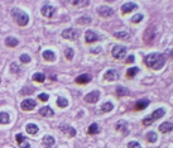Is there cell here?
Listing matches in <instances>:
<instances>
[{"instance_id": "obj_1", "label": "cell", "mask_w": 173, "mask_h": 148, "mask_svg": "<svg viewBox=\"0 0 173 148\" xmlns=\"http://www.w3.org/2000/svg\"><path fill=\"white\" fill-rule=\"evenodd\" d=\"M144 63L153 70H160L166 63V58L162 53H150L144 58Z\"/></svg>"}, {"instance_id": "obj_2", "label": "cell", "mask_w": 173, "mask_h": 148, "mask_svg": "<svg viewBox=\"0 0 173 148\" xmlns=\"http://www.w3.org/2000/svg\"><path fill=\"white\" fill-rule=\"evenodd\" d=\"M11 14H13V18L15 19V22L18 23L19 25L24 27L28 24L29 17H28V14L24 13V11L19 10V9H13V10H11Z\"/></svg>"}, {"instance_id": "obj_3", "label": "cell", "mask_w": 173, "mask_h": 148, "mask_svg": "<svg viewBox=\"0 0 173 148\" xmlns=\"http://www.w3.org/2000/svg\"><path fill=\"white\" fill-rule=\"evenodd\" d=\"M166 114V111H164V109L162 108H159V109H157V110H154L153 113H152L149 117H146L143 119V125H150V124H153L154 120H157V119H160V118L163 117V115Z\"/></svg>"}, {"instance_id": "obj_4", "label": "cell", "mask_w": 173, "mask_h": 148, "mask_svg": "<svg viewBox=\"0 0 173 148\" xmlns=\"http://www.w3.org/2000/svg\"><path fill=\"white\" fill-rule=\"evenodd\" d=\"M113 57L116 58V60H121V58L125 57V55H127V48H125L124 46H120V44H118V46H115L113 48Z\"/></svg>"}, {"instance_id": "obj_5", "label": "cell", "mask_w": 173, "mask_h": 148, "mask_svg": "<svg viewBox=\"0 0 173 148\" xmlns=\"http://www.w3.org/2000/svg\"><path fill=\"white\" fill-rule=\"evenodd\" d=\"M62 37L64 39H68V41H75L76 38L78 37V31L73 28H67L62 32Z\"/></svg>"}, {"instance_id": "obj_6", "label": "cell", "mask_w": 173, "mask_h": 148, "mask_svg": "<svg viewBox=\"0 0 173 148\" xmlns=\"http://www.w3.org/2000/svg\"><path fill=\"white\" fill-rule=\"evenodd\" d=\"M99 99H100V93H99L97 90H93L91 93H89L86 96L84 97V100L86 103H90V104H95L96 101H99Z\"/></svg>"}, {"instance_id": "obj_7", "label": "cell", "mask_w": 173, "mask_h": 148, "mask_svg": "<svg viewBox=\"0 0 173 148\" xmlns=\"http://www.w3.org/2000/svg\"><path fill=\"white\" fill-rule=\"evenodd\" d=\"M36 105H37V103H36V100H33V99H25V100H23L22 104H20L22 109L25 111L33 110V109L36 108Z\"/></svg>"}, {"instance_id": "obj_8", "label": "cell", "mask_w": 173, "mask_h": 148, "mask_svg": "<svg viewBox=\"0 0 173 148\" xmlns=\"http://www.w3.org/2000/svg\"><path fill=\"white\" fill-rule=\"evenodd\" d=\"M40 13H42V15L46 18H52L53 14L56 13V8L52 7V5H44V7L42 8V10H40Z\"/></svg>"}, {"instance_id": "obj_9", "label": "cell", "mask_w": 173, "mask_h": 148, "mask_svg": "<svg viewBox=\"0 0 173 148\" xmlns=\"http://www.w3.org/2000/svg\"><path fill=\"white\" fill-rule=\"evenodd\" d=\"M155 32H154V28H149V29H146L145 31V34H144V41H145V43H148V44H152L153 43V41H154V38H155Z\"/></svg>"}, {"instance_id": "obj_10", "label": "cell", "mask_w": 173, "mask_h": 148, "mask_svg": "<svg viewBox=\"0 0 173 148\" xmlns=\"http://www.w3.org/2000/svg\"><path fill=\"white\" fill-rule=\"evenodd\" d=\"M104 79L107 81H115L119 79V72L116 70H107L104 75Z\"/></svg>"}, {"instance_id": "obj_11", "label": "cell", "mask_w": 173, "mask_h": 148, "mask_svg": "<svg viewBox=\"0 0 173 148\" xmlns=\"http://www.w3.org/2000/svg\"><path fill=\"white\" fill-rule=\"evenodd\" d=\"M138 9V5L135 3H125V4L121 5V11L124 14H128V13H131L133 10H137Z\"/></svg>"}, {"instance_id": "obj_12", "label": "cell", "mask_w": 173, "mask_h": 148, "mask_svg": "<svg viewBox=\"0 0 173 148\" xmlns=\"http://www.w3.org/2000/svg\"><path fill=\"white\" fill-rule=\"evenodd\" d=\"M43 147L44 148H57L56 147V141L52 135H44L43 138Z\"/></svg>"}, {"instance_id": "obj_13", "label": "cell", "mask_w": 173, "mask_h": 148, "mask_svg": "<svg viewBox=\"0 0 173 148\" xmlns=\"http://www.w3.org/2000/svg\"><path fill=\"white\" fill-rule=\"evenodd\" d=\"M91 80H92V76L90 75V73H82V75H80L78 77H76L75 81L77 82V84L84 85V84H89Z\"/></svg>"}, {"instance_id": "obj_14", "label": "cell", "mask_w": 173, "mask_h": 148, "mask_svg": "<svg viewBox=\"0 0 173 148\" xmlns=\"http://www.w3.org/2000/svg\"><path fill=\"white\" fill-rule=\"evenodd\" d=\"M60 131L66 133V134H68L70 137H75L76 135V129L72 128V127H70L68 124H62V125L60 127Z\"/></svg>"}, {"instance_id": "obj_15", "label": "cell", "mask_w": 173, "mask_h": 148, "mask_svg": "<svg viewBox=\"0 0 173 148\" xmlns=\"http://www.w3.org/2000/svg\"><path fill=\"white\" fill-rule=\"evenodd\" d=\"M99 15L102 17V18H107V17H111L114 13V10L109 7H100L99 8Z\"/></svg>"}, {"instance_id": "obj_16", "label": "cell", "mask_w": 173, "mask_h": 148, "mask_svg": "<svg viewBox=\"0 0 173 148\" xmlns=\"http://www.w3.org/2000/svg\"><path fill=\"white\" fill-rule=\"evenodd\" d=\"M85 39H86L87 43H92V42H96V41L99 39V35L93 31H87L86 33H85Z\"/></svg>"}, {"instance_id": "obj_17", "label": "cell", "mask_w": 173, "mask_h": 148, "mask_svg": "<svg viewBox=\"0 0 173 148\" xmlns=\"http://www.w3.org/2000/svg\"><path fill=\"white\" fill-rule=\"evenodd\" d=\"M17 142H18V144H19V147L20 148H30V144H29V142L25 139L24 137H23V134H17Z\"/></svg>"}, {"instance_id": "obj_18", "label": "cell", "mask_w": 173, "mask_h": 148, "mask_svg": "<svg viewBox=\"0 0 173 148\" xmlns=\"http://www.w3.org/2000/svg\"><path fill=\"white\" fill-rule=\"evenodd\" d=\"M115 129H116V131L123 132V134H128V132H129V129H128V124L125 123L124 120H120V122L116 123Z\"/></svg>"}, {"instance_id": "obj_19", "label": "cell", "mask_w": 173, "mask_h": 148, "mask_svg": "<svg viewBox=\"0 0 173 148\" xmlns=\"http://www.w3.org/2000/svg\"><path fill=\"white\" fill-rule=\"evenodd\" d=\"M173 131V124L169 122H164L159 125V132L160 133H168Z\"/></svg>"}, {"instance_id": "obj_20", "label": "cell", "mask_w": 173, "mask_h": 148, "mask_svg": "<svg viewBox=\"0 0 173 148\" xmlns=\"http://www.w3.org/2000/svg\"><path fill=\"white\" fill-rule=\"evenodd\" d=\"M43 58H44L46 61L53 62L56 60V53L53 51H51V49H46V51L43 52Z\"/></svg>"}, {"instance_id": "obj_21", "label": "cell", "mask_w": 173, "mask_h": 148, "mask_svg": "<svg viewBox=\"0 0 173 148\" xmlns=\"http://www.w3.org/2000/svg\"><path fill=\"white\" fill-rule=\"evenodd\" d=\"M148 105H149V100L148 99L138 100L137 104H135V109H137V110H143V109H145Z\"/></svg>"}, {"instance_id": "obj_22", "label": "cell", "mask_w": 173, "mask_h": 148, "mask_svg": "<svg viewBox=\"0 0 173 148\" xmlns=\"http://www.w3.org/2000/svg\"><path fill=\"white\" fill-rule=\"evenodd\" d=\"M39 114L42 115V117H53V110H52L49 106H44V108H42V109H39Z\"/></svg>"}, {"instance_id": "obj_23", "label": "cell", "mask_w": 173, "mask_h": 148, "mask_svg": "<svg viewBox=\"0 0 173 148\" xmlns=\"http://www.w3.org/2000/svg\"><path fill=\"white\" fill-rule=\"evenodd\" d=\"M25 129H27L28 134H37L38 133V127L36 125V124L30 123V124H27V127H25Z\"/></svg>"}, {"instance_id": "obj_24", "label": "cell", "mask_w": 173, "mask_h": 148, "mask_svg": "<svg viewBox=\"0 0 173 148\" xmlns=\"http://www.w3.org/2000/svg\"><path fill=\"white\" fill-rule=\"evenodd\" d=\"M113 109H114V104L111 101H106L101 105V111H104V113H109Z\"/></svg>"}, {"instance_id": "obj_25", "label": "cell", "mask_w": 173, "mask_h": 148, "mask_svg": "<svg viewBox=\"0 0 173 148\" xmlns=\"http://www.w3.org/2000/svg\"><path fill=\"white\" fill-rule=\"evenodd\" d=\"M99 132H100V128H99L97 123H92L91 125L89 127V131H87L89 134H97Z\"/></svg>"}, {"instance_id": "obj_26", "label": "cell", "mask_w": 173, "mask_h": 148, "mask_svg": "<svg viewBox=\"0 0 173 148\" xmlns=\"http://www.w3.org/2000/svg\"><path fill=\"white\" fill-rule=\"evenodd\" d=\"M10 120V117L8 113H5V111H1L0 113V124H8Z\"/></svg>"}, {"instance_id": "obj_27", "label": "cell", "mask_w": 173, "mask_h": 148, "mask_svg": "<svg viewBox=\"0 0 173 148\" xmlns=\"http://www.w3.org/2000/svg\"><path fill=\"white\" fill-rule=\"evenodd\" d=\"M33 81H37V82H44V80H46V75L44 73H40V72H37V73H34L33 75Z\"/></svg>"}, {"instance_id": "obj_28", "label": "cell", "mask_w": 173, "mask_h": 148, "mask_svg": "<svg viewBox=\"0 0 173 148\" xmlns=\"http://www.w3.org/2000/svg\"><path fill=\"white\" fill-rule=\"evenodd\" d=\"M116 94H118V96H125L129 95V90L124 86H118L116 87Z\"/></svg>"}, {"instance_id": "obj_29", "label": "cell", "mask_w": 173, "mask_h": 148, "mask_svg": "<svg viewBox=\"0 0 173 148\" xmlns=\"http://www.w3.org/2000/svg\"><path fill=\"white\" fill-rule=\"evenodd\" d=\"M5 43H7V46H8V47H15L19 42H18V39H17V38L8 37L7 39H5Z\"/></svg>"}, {"instance_id": "obj_30", "label": "cell", "mask_w": 173, "mask_h": 148, "mask_svg": "<svg viewBox=\"0 0 173 148\" xmlns=\"http://www.w3.org/2000/svg\"><path fill=\"white\" fill-rule=\"evenodd\" d=\"M57 105L60 106V108H66V106L68 105V100H67L66 97L60 96V97L57 99Z\"/></svg>"}, {"instance_id": "obj_31", "label": "cell", "mask_w": 173, "mask_h": 148, "mask_svg": "<svg viewBox=\"0 0 173 148\" xmlns=\"http://www.w3.org/2000/svg\"><path fill=\"white\" fill-rule=\"evenodd\" d=\"M157 139H158V137L154 132H149L148 134H146V141H148L149 143H155Z\"/></svg>"}, {"instance_id": "obj_32", "label": "cell", "mask_w": 173, "mask_h": 148, "mask_svg": "<svg viewBox=\"0 0 173 148\" xmlns=\"http://www.w3.org/2000/svg\"><path fill=\"white\" fill-rule=\"evenodd\" d=\"M138 72H139V69H138V67H131V69H129L127 71V76L131 79V77H134Z\"/></svg>"}, {"instance_id": "obj_33", "label": "cell", "mask_w": 173, "mask_h": 148, "mask_svg": "<svg viewBox=\"0 0 173 148\" xmlns=\"http://www.w3.org/2000/svg\"><path fill=\"white\" fill-rule=\"evenodd\" d=\"M114 37L119 38V39H128V38L130 37V35H129L128 32H118V33L114 34Z\"/></svg>"}, {"instance_id": "obj_34", "label": "cell", "mask_w": 173, "mask_h": 148, "mask_svg": "<svg viewBox=\"0 0 173 148\" xmlns=\"http://www.w3.org/2000/svg\"><path fill=\"white\" fill-rule=\"evenodd\" d=\"M73 55H75V52H73L72 48H66V49H64V56H66L67 60H72Z\"/></svg>"}, {"instance_id": "obj_35", "label": "cell", "mask_w": 173, "mask_h": 148, "mask_svg": "<svg viewBox=\"0 0 173 148\" xmlns=\"http://www.w3.org/2000/svg\"><path fill=\"white\" fill-rule=\"evenodd\" d=\"M10 71H11V73H18L19 71H20V67L18 66V63L13 62V63L10 65Z\"/></svg>"}, {"instance_id": "obj_36", "label": "cell", "mask_w": 173, "mask_h": 148, "mask_svg": "<svg viewBox=\"0 0 173 148\" xmlns=\"http://www.w3.org/2000/svg\"><path fill=\"white\" fill-rule=\"evenodd\" d=\"M90 22H91V18L89 17H82L77 19V23H80V24H86V23H90Z\"/></svg>"}, {"instance_id": "obj_37", "label": "cell", "mask_w": 173, "mask_h": 148, "mask_svg": "<svg viewBox=\"0 0 173 148\" xmlns=\"http://www.w3.org/2000/svg\"><path fill=\"white\" fill-rule=\"evenodd\" d=\"M128 148H142V146H140L139 142L137 141H131L128 143Z\"/></svg>"}, {"instance_id": "obj_38", "label": "cell", "mask_w": 173, "mask_h": 148, "mask_svg": "<svg viewBox=\"0 0 173 148\" xmlns=\"http://www.w3.org/2000/svg\"><path fill=\"white\" fill-rule=\"evenodd\" d=\"M143 20V14H135L133 18H131V22L133 23H139Z\"/></svg>"}, {"instance_id": "obj_39", "label": "cell", "mask_w": 173, "mask_h": 148, "mask_svg": "<svg viewBox=\"0 0 173 148\" xmlns=\"http://www.w3.org/2000/svg\"><path fill=\"white\" fill-rule=\"evenodd\" d=\"M20 62H23V63H29V62H30V57L24 53V55L20 56Z\"/></svg>"}, {"instance_id": "obj_40", "label": "cell", "mask_w": 173, "mask_h": 148, "mask_svg": "<svg viewBox=\"0 0 173 148\" xmlns=\"http://www.w3.org/2000/svg\"><path fill=\"white\" fill-rule=\"evenodd\" d=\"M38 97H39V100H42V101H47L49 96H48V94H39Z\"/></svg>"}, {"instance_id": "obj_41", "label": "cell", "mask_w": 173, "mask_h": 148, "mask_svg": "<svg viewBox=\"0 0 173 148\" xmlns=\"http://www.w3.org/2000/svg\"><path fill=\"white\" fill-rule=\"evenodd\" d=\"M72 4L73 5H89V1L87 0H85V1H72Z\"/></svg>"}, {"instance_id": "obj_42", "label": "cell", "mask_w": 173, "mask_h": 148, "mask_svg": "<svg viewBox=\"0 0 173 148\" xmlns=\"http://www.w3.org/2000/svg\"><path fill=\"white\" fill-rule=\"evenodd\" d=\"M134 60H135V58H134V56L130 55V56H129V57L127 58V63H133Z\"/></svg>"}, {"instance_id": "obj_43", "label": "cell", "mask_w": 173, "mask_h": 148, "mask_svg": "<svg viewBox=\"0 0 173 148\" xmlns=\"http://www.w3.org/2000/svg\"><path fill=\"white\" fill-rule=\"evenodd\" d=\"M101 51V48H100V47H99V48H93V49H91V52L92 53H96V52H100Z\"/></svg>"}]
</instances>
